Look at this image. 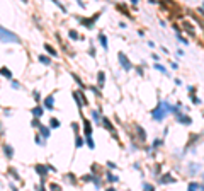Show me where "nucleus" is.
I'll return each mask as SVG.
<instances>
[{"mask_svg": "<svg viewBox=\"0 0 204 191\" xmlns=\"http://www.w3.org/2000/svg\"><path fill=\"white\" fill-rule=\"evenodd\" d=\"M0 41H2V43H17V41H19V38H17L14 32H10V31L4 29V27L0 26Z\"/></svg>", "mask_w": 204, "mask_h": 191, "instance_id": "f257e3e1", "label": "nucleus"}, {"mask_svg": "<svg viewBox=\"0 0 204 191\" xmlns=\"http://www.w3.org/2000/svg\"><path fill=\"white\" fill-rule=\"evenodd\" d=\"M163 109H165V104H163V102H160V104L155 108V111H153V116H155L156 120H163V116L167 114V111H163Z\"/></svg>", "mask_w": 204, "mask_h": 191, "instance_id": "f03ea898", "label": "nucleus"}, {"mask_svg": "<svg viewBox=\"0 0 204 191\" xmlns=\"http://www.w3.org/2000/svg\"><path fill=\"white\" fill-rule=\"evenodd\" d=\"M117 56H119V61H121V65L124 67V70H131V68H133V65H131V61H128V58L124 56V53H119Z\"/></svg>", "mask_w": 204, "mask_h": 191, "instance_id": "7ed1b4c3", "label": "nucleus"}, {"mask_svg": "<svg viewBox=\"0 0 204 191\" xmlns=\"http://www.w3.org/2000/svg\"><path fill=\"white\" fill-rule=\"evenodd\" d=\"M0 73H2V75H5V77H12V73L9 72L7 67H2V68H0Z\"/></svg>", "mask_w": 204, "mask_h": 191, "instance_id": "20e7f679", "label": "nucleus"}, {"mask_svg": "<svg viewBox=\"0 0 204 191\" xmlns=\"http://www.w3.org/2000/svg\"><path fill=\"white\" fill-rule=\"evenodd\" d=\"M44 104H46V108H48V109H53V97L49 96L48 99L44 101Z\"/></svg>", "mask_w": 204, "mask_h": 191, "instance_id": "39448f33", "label": "nucleus"}, {"mask_svg": "<svg viewBox=\"0 0 204 191\" xmlns=\"http://www.w3.org/2000/svg\"><path fill=\"white\" fill-rule=\"evenodd\" d=\"M44 48H46V51H49L53 56H56V50H55L53 46H49V44H44Z\"/></svg>", "mask_w": 204, "mask_h": 191, "instance_id": "423d86ee", "label": "nucleus"}, {"mask_svg": "<svg viewBox=\"0 0 204 191\" xmlns=\"http://www.w3.org/2000/svg\"><path fill=\"white\" fill-rule=\"evenodd\" d=\"M4 150H5V155H7V157H12V147L5 145V147H4Z\"/></svg>", "mask_w": 204, "mask_h": 191, "instance_id": "0eeeda50", "label": "nucleus"}, {"mask_svg": "<svg viewBox=\"0 0 204 191\" xmlns=\"http://www.w3.org/2000/svg\"><path fill=\"white\" fill-rule=\"evenodd\" d=\"M199 190V184H197V183H191V184H189V191H197Z\"/></svg>", "mask_w": 204, "mask_h": 191, "instance_id": "6e6552de", "label": "nucleus"}, {"mask_svg": "<svg viewBox=\"0 0 204 191\" xmlns=\"http://www.w3.org/2000/svg\"><path fill=\"white\" fill-rule=\"evenodd\" d=\"M172 181H174V178H172L170 174H165V176H163V179H162V183H172Z\"/></svg>", "mask_w": 204, "mask_h": 191, "instance_id": "1a4fd4ad", "label": "nucleus"}, {"mask_svg": "<svg viewBox=\"0 0 204 191\" xmlns=\"http://www.w3.org/2000/svg\"><path fill=\"white\" fill-rule=\"evenodd\" d=\"M90 131H92V126H90L88 121H85V133H87V137H90Z\"/></svg>", "mask_w": 204, "mask_h": 191, "instance_id": "9d476101", "label": "nucleus"}, {"mask_svg": "<svg viewBox=\"0 0 204 191\" xmlns=\"http://www.w3.org/2000/svg\"><path fill=\"white\" fill-rule=\"evenodd\" d=\"M184 27L187 29V32H189V34H194V29H192V26H191V24H187V22H184Z\"/></svg>", "mask_w": 204, "mask_h": 191, "instance_id": "9b49d317", "label": "nucleus"}, {"mask_svg": "<svg viewBox=\"0 0 204 191\" xmlns=\"http://www.w3.org/2000/svg\"><path fill=\"white\" fill-rule=\"evenodd\" d=\"M36 171H38L39 174H46V171H48V167H41V166H36Z\"/></svg>", "mask_w": 204, "mask_h": 191, "instance_id": "f8f14e48", "label": "nucleus"}, {"mask_svg": "<svg viewBox=\"0 0 204 191\" xmlns=\"http://www.w3.org/2000/svg\"><path fill=\"white\" fill-rule=\"evenodd\" d=\"M32 114H34L36 118H38V116H41V114H43V111H41V108H34V109H32Z\"/></svg>", "mask_w": 204, "mask_h": 191, "instance_id": "ddd939ff", "label": "nucleus"}, {"mask_svg": "<svg viewBox=\"0 0 204 191\" xmlns=\"http://www.w3.org/2000/svg\"><path fill=\"white\" fill-rule=\"evenodd\" d=\"M99 39H100V43H102V46H104V48H107V43H106V36H104V34H100V36H99Z\"/></svg>", "mask_w": 204, "mask_h": 191, "instance_id": "4468645a", "label": "nucleus"}, {"mask_svg": "<svg viewBox=\"0 0 204 191\" xmlns=\"http://www.w3.org/2000/svg\"><path fill=\"white\" fill-rule=\"evenodd\" d=\"M41 133H43V135H44L46 138L49 137V130H48V128H44V126H41Z\"/></svg>", "mask_w": 204, "mask_h": 191, "instance_id": "2eb2a0df", "label": "nucleus"}, {"mask_svg": "<svg viewBox=\"0 0 204 191\" xmlns=\"http://www.w3.org/2000/svg\"><path fill=\"white\" fill-rule=\"evenodd\" d=\"M49 188H51V191H61V188H60L58 184H55V183H53V184H49Z\"/></svg>", "mask_w": 204, "mask_h": 191, "instance_id": "dca6fc26", "label": "nucleus"}, {"mask_svg": "<svg viewBox=\"0 0 204 191\" xmlns=\"http://www.w3.org/2000/svg\"><path fill=\"white\" fill-rule=\"evenodd\" d=\"M104 79H106V77H104V73L100 72V73H99V85H104Z\"/></svg>", "mask_w": 204, "mask_h": 191, "instance_id": "f3484780", "label": "nucleus"}, {"mask_svg": "<svg viewBox=\"0 0 204 191\" xmlns=\"http://www.w3.org/2000/svg\"><path fill=\"white\" fill-rule=\"evenodd\" d=\"M179 120L182 121V123H187V125L191 123V118H187V116H179Z\"/></svg>", "mask_w": 204, "mask_h": 191, "instance_id": "a211bd4d", "label": "nucleus"}, {"mask_svg": "<svg viewBox=\"0 0 204 191\" xmlns=\"http://www.w3.org/2000/svg\"><path fill=\"white\" fill-rule=\"evenodd\" d=\"M102 121H104V125H106V128H109V130L112 128V125L109 123V120H107V118H102Z\"/></svg>", "mask_w": 204, "mask_h": 191, "instance_id": "6ab92c4d", "label": "nucleus"}, {"mask_svg": "<svg viewBox=\"0 0 204 191\" xmlns=\"http://www.w3.org/2000/svg\"><path fill=\"white\" fill-rule=\"evenodd\" d=\"M51 126H53V128H56V126H60L58 120H55V118H53V120H51Z\"/></svg>", "mask_w": 204, "mask_h": 191, "instance_id": "aec40b11", "label": "nucleus"}, {"mask_svg": "<svg viewBox=\"0 0 204 191\" xmlns=\"http://www.w3.org/2000/svg\"><path fill=\"white\" fill-rule=\"evenodd\" d=\"M70 38H72V39H77V38H78V34L75 32V31H70Z\"/></svg>", "mask_w": 204, "mask_h": 191, "instance_id": "412c9836", "label": "nucleus"}, {"mask_svg": "<svg viewBox=\"0 0 204 191\" xmlns=\"http://www.w3.org/2000/svg\"><path fill=\"white\" fill-rule=\"evenodd\" d=\"M143 188H145L146 191H153V186H151V184H146V183L143 184Z\"/></svg>", "mask_w": 204, "mask_h": 191, "instance_id": "4be33fe9", "label": "nucleus"}, {"mask_svg": "<svg viewBox=\"0 0 204 191\" xmlns=\"http://www.w3.org/2000/svg\"><path fill=\"white\" fill-rule=\"evenodd\" d=\"M32 126H36V128H41V123L38 120H32Z\"/></svg>", "mask_w": 204, "mask_h": 191, "instance_id": "5701e85b", "label": "nucleus"}, {"mask_svg": "<svg viewBox=\"0 0 204 191\" xmlns=\"http://www.w3.org/2000/svg\"><path fill=\"white\" fill-rule=\"evenodd\" d=\"M87 143H88V147H92V149H94V142L90 140V137H87Z\"/></svg>", "mask_w": 204, "mask_h": 191, "instance_id": "b1692460", "label": "nucleus"}, {"mask_svg": "<svg viewBox=\"0 0 204 191\" xmlns=\"http://www.w3.org/2000/svg\"><path fill=\"white\" fill-rule=\"evenodd\" d=\"M39 60L43 61V63H48V65H49V60H48V58H44V56H39Z\"/></svg>", "mask_w": 204, "mask_h": 191, "instance_id": "393cba45", "label": "nucleus"}, {"mask_svg": "<svg viewBox=\"0 0 204 191\" xmlns=\"http://www.w3.org/2000/svg\"><path fill=\"white\" fill-rule=\"evenodd\" d=\"M156 70H160V72H163V73H165V68H163V67H162V65H156Z\"/></svg>", "mask_w": 204, "mask_h": 191, "instance_id": "a878e982", "label": "nucleus"}, {"mask_svg": "<svg viewBox=\"0 0 204 191\" xmlns=\"http://www.w3.org/2000/svg\"><path fill=\"white\" fill-rule=\"evenodd\" d=\"M107 191H116V190H107Z\"/></svg>", "mask_w": 204, "mask_h": 191, "instance_id": "bb28decb", "label": "nucleus"}, {"mask_svg": "<svg viewBox=\"0 0 204 191\" xmlns=\"http://www.w3.org/2000/svg\"><path fill=\"white\" fill-rule=\"evenodd\" d=\"M0 133H2V128H0Z\"/></svg>", "mask_w": 204, "mask_h": 191, "instance_id": "cd10ccee", "label": "nucleus"}]
</instances>
